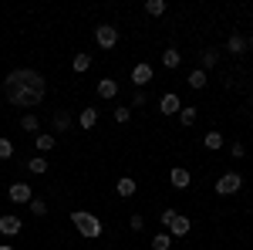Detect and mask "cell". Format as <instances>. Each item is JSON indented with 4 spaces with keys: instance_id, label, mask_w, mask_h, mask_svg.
I'll list each match as a JSON object with an SVG mask.
<instances>
[{
    "instance_id": "cell-1",
    "label": "cell",
    "mask_w": 253,
    "mask_h": 250,
    "mask_svg": "<svg viewBox=\"0 0 253 250\" xmlns=\"http://www.w3.org/2000/svg\"><path fill=\"white\" fill-rule=\"evenodd\" d=\"M47 95V81L34 68H17L3 78V98L14 108H38Z\"/></svg>"
},
{
    "instance_id": "cell-2",
    "label": "cell",
    "mask_w": 253,
    "mask_h": 250,
    "mask_svg": "<svg viewBox=\"0 0 253 250\" xmlns=\"http://www.w3.org/2000/svg\"><path fill=\"white\" fill-rule=\"evenodd\" d=\"M71 223H75V230H78L81 237H88V240H98V237H101V220L91 216V213L75 210L71 213Z\"/></svg>"
},
{
    "instance_id": "cell-3",
    "label": "cell",
    "mask_w": 253,
    "mask_h": 250,
    "mask_svg": "<svg viewBox=\"0 0 253 250\" xmlns=\"http://www.w3.org/2000/svg\"><path fill=\"white\" fill-rule=\"evenodd\" d=\"M236 190H243V176L240 173H223L219 176V183H216V193H219V196H233Z\"/></svg>"
},
{
    "instance_id": "cell-4",
    "label": "cell",
    "mask_w": 253,
    "mask_h": 250,
    "mask_svg": "<svg viewBox=\"0 0 253 250\" xmlns=\"http://www.w3.org/2000/svg\"><path fill=\"white\" fill-rule=\"evenodd\" d=\"M95 41H98V48L112 51V48L118 44V27H112V24H101V27H95Z\"/></svg>"
},
{
    "instance_id": "cell-5",
    "label": "cell",
    "mask_w": 253,
    "mask_h": 250,
    "mask_svg": "<svg viewBox=\"0 0 253 250\" xmlns=\"http://www.w3.org/2000/svg\"><path fill=\"white\" fill-rule=\"evenodd\" d=\"M7 196H10L14 203H31V200H34V190H31L27 183H14V186L7 190Z\"/></svg>"
},
{
    "instance_id": "cell-6",
    "label": "cell",
    "mask_w": 253,
    "mask_h": 250,
    "mask_svg": "<svg viewBox=\"0 0 253 250\" xmlns=\"http://www.w3.org/2000/svg\"><path fill=\"white\" fill-rule=\"evenodd\" d=\"M132 81H135L138 88H142V85H149V81H152V64H145V61H138L135 68H132Z\"/></svg>"
},
{
    "instance_id": "cell-7",
    "label": "cell",
    "mask_w": 253,
    "mask_h": 250,
    "mask_svg": "<svg viewBox=\"0 0 253 250\" xmlns=\"http://www.w3.org/2000/svg\"><path fill=\"white\" fill-rule=\"evenodd\" d=\"M159 108H162V115H179V108H182V105H179V95H172V92L162 95L159 98Z\"/></svg>"
},
{
    "instance_id": "cell-8",
    "label": "cell",
    "mask_w": 253,
    "mask_h": 250,
    "mask_svg": "<svg viewBox=\"0 0 253 250\" xmlns=\"http://www.w3.org/2000/svg\"><path fill=\"white\" fill-rule=\"evenodd\" d=\"M189 227H193V223H189V216H179V213H175L172 223H169V237H186Z\"/></svg>"
},
{
    "instance_id": "cell-9",
    "label": "cell",
    "mask_w": 253,
    "mask_h": 250,
    "mask_svg": "<svg viewBox=\"0 0 253 250\" xmlns=\"http://www.w3.org/2000/svg\"><path fill=\"white\" fill-rule=\"evenodd\" d=\"M0 233H3V237H17L20 233V216H0Z\"/></svg>"
},
{
    "instance_id": "cell-10",
    "label": "cell",
    "mask_w": 253,
    "mask_h": 250,
    "mask_svg": "<svg viewBox=\"0 0 253 250\" xmlns=\"http://www.w3.org/2000/svg\"><path fill=\"white\" fill-rule=\"evenodd\" d=\"M118 95V81L115 78H101L98 81V98H115Z\"/></svg>"
},
{
    "instance_id": "cell-11",
    "label": "cell",
    "mask_w": 253,
    "mask_h": 250,
    "mask_svg": "<svg viewBox=\"0 0 253 250\" xmlns=\"http://www.w3.org/2000/svg\"><path fill=\"white\" fill-rule=\"evenodd\" d=\"M169 179H172L175 190H186V186H189V169H186V166H175L172 173H169Z\"/></svg>"
},
{
    "instance_id": "cell-12",
    "label": "cell",
    "mask_w": 253,
    "mask_h": 250,
    "mask_svg": "<svg viewBox=\"0 0 253 250\" xmlns=\"http://www.w3.org/2000/svg\"><path fill=\"white\" fill-rule=\"evenodd\" d=\"M216 61H219V51H216V48H206V51L199 54V64H203L199 71H210V68H216Z\"/></svg>"
},
{
    "instance_id": "cell-13",
    "label": "cell",
    "mask_w": 253,
    "mask_h": 250,
    "mask_svg": "<svg viewBox=\"0 0 253 250\" xmlns=\"http://www.w3.org/2000/svg\"><path fill=\"white\" fill-rule=\"evenodd\" d=\"M115 193H118V196H125V200H128V196H135V179H132V176H122V179H118V186H115Z\"/></svg>"
},
{
    "instance_id": "cell-14",
    "label": "cell",
    "mask_w": 253,
    "mask_h": 250,
    "mask_svg": "<svg viewBox=\"0 0 253 250\" xmlns=\"http://www.w3.org/2000/svg\"><path fill=\"white\" fill-rule=\"evenodd\" d=\"M226 51H230V54H243V51H247V38H243V34H230Z\"/></svg>"
},
{
    "instance_id": "cell-15",
    "label": "cell",
    "mask_w": 253,
    "mask_h": 250,
    "mask_svg": "<svg viewBox=\"0 0 253 250\" xmlns=\"http://www.w3.org/2000/svg\"><path fill=\"white\" fill-rule=\"evenodd\" d=\"M162 64H166V68H179V64H182V54H179L175 48H166V51H162Z\"/></svg>"
},
{
    "instance_id": "cell-16",
    "label": "cell",
    "mask_w": 253,
    "mask_h": 250,
    "mask_svg": "<svg viewBox=\"0 0 253 250\" xmlns=\"http://www.w3.org/2000/svg\"><path fill=\"white\" fill-rule=\"evenodd\" d=\"M27 169H31L34 176H44V173H47V159H44V155H34V159H27Z\"/></svg>"
},
{
    "instance_id": "cell-17",
    "label": "cell",
    "mask_w": 253,
    "mask_h": 250,
    "mask_svg": "<svg viewBox=\"0 0 253 250\" xmlns=\"http://www.w3.org/2000/svg\"><path fill=\"white\" fill-rule=\"evenodd\" d=\"M98 125V112L95 108H81V129H95Z\"/></svg>"
},
{
    "instance_id": "cell-18",
    "label": "cell",
    "mask_w": 253,
    "mask_h": 250,
    "mask_svg": "<svg viewBox=\"0 0 253 250\" xmlns=\"http://www.w3.org/2000/svg\"><path fill=\"white\" fill-rule=\"evenodd\" d=\"M203 146H206V149H223V135L216 132V129H213V132H206V135H203Z\"/></svg>"
},
{
    "instance_id": "cell-19",
    "label": "cell",
    "mask_w": 253,
    "mask_h": 250,
    "mask_svg": "<svg viewBox=\"0 0 253 250\" xmlns=\"http://www.w3.org/2000/svg\"><path fill=\"white\" fill-rule=\"evenodd\" d=\"M71 68H75V71H88V68H91V54H84V51H81V54H75V61H71Z\"/></svg>"
},
{
    "instance_id": "cell-20",
    "label": "cell",
    "mask_w": 253,
    "mask_h": 250,
    "mask_svg": "<svg viewBox=\"0 0 253 250\" xmlns=\"http://www.w3.org/2000/svg\"><path fill=\"white\" fill-rule=\"evenodd\" d=\"M172 247V237H169V233H156V237H152V250H169Z\"/></svg>"
},
{
    "instance_id": "cell-21",
    "label": "cell",
    "mask_w": 253,
    "mask_h": 250,
    "mask_svg": "<svg viewBox=\"0 0 253 250\" xmlns=\"http://www.w3.org/2000/svg\"><path fill=\"white\" fill-rule=\"evenodd\" d=\"M68 129H71V115L68 112H58L54 115V132H68Z\"/></svg>"
},
{
    "instance_id": "cell-22",
    "label": "cell",
    "mask_w": 253,
    "mask_h": 250,
    "mask_svg": "<svg viewBox=\"0 0 253 250\" xmlns=\"http://www.w3.org/2000/svg\"><path fill=\"white\" fill-rule=\"evenodd\" d=\"M34 146H38V152H51L54 149V135H38Z\"/></svg>"
},
{
    "instance_id": "cell-23",
    "label": "cell",
    "mask_w": 253,
    "mask_h": 250,
    "mask_svg": "<svg viewBox=\"0 0 253 250\" xmlns=\"http://www.w3.org/2000/svg\"><path fill=\"white\" fill-rule=\"evenodd\" d=\"M145 10H149L152 17H162V14H166V0H149V3H145Z\"/></svg>"
},
{
    "instance_id": "cell-24",
    "label": "cell",
    "mask_w": 253,
    "mask_h": 250,
    "mask_svg": "<svg viewBox=\"0 0 253 250\" xmlns=\"http://www.w3.org/2000/svg\"><path fill=\"white\" fill-rule=\"evenodd\" d=\"M38 125H41V122H38V115H31V112H27V115L20 118V129H24V132H38Z\"/></svg>"
},
{
    "instance_id": "cell-25",
    "label": "cell",
    "mask_w": 253,
    "mask_h": 250,
    "mask_svg": "<svg viewBox=\"0 0 253 250\" xmlns=\"http://www.w3.org/2000/svg\"><path fill=\"white\" fill-rule=\"evenodd\" d=\"M179 122H182V125H193L196 122V108L193 105H189V108H179Z\"/></svg>"
},
{
    "instance_id": "cell-26",
    "label": "cell",
    "mask_w": 253,
    "mask_h": 250,
    "mask_svg": "<svg viewBox=\"0 0 253 250\" xmlns=\"http://www.w3.org/2000/svg\"><path fill=\"white\" fill-rule=\"evenodd\" d=\"M189 88H206V71H193L189 75Z\"/></svg>"
},
{
    "instance_id": "cell-27",
    "label": "cell",
    "mask_w": 253,
    "mask_h": 250,
    "mask_svg": "<svg viewBox=\"0 0 253 250\" xmlns=\"http://www.w3.org/2000/svg\"><path fill=\"white\" fill-rule=\"evenodd\" d=\"M31 213H34V216H44V213H47V203L34 196V200H31Z\"/></svg>"
},
{
    "instance_id": "cell-28",
    "label": "cell",
    "mask_w": 253,
    "mask_h": 250,
    "mask_svg": "<svg viewBox=\"0 0 253 250\" xmlns=\"http://www.w3.org/2000/svg\"><path fill=\"white\" fill-rule=\"evenodd\" d=\"M14 155V146H10V139H3L0 135V159H10Z\"/></svg>"
},
{
    "instance_id": "cell-29",
    "label": "cell",
    "mask_w": 253,
    "mask_h": 250,
    "mask_svg": "<svg viewBox=\"0 0 253 250\" xmlns=\"http://www.w3.org/2000/svg\"><path fill=\"white\" fill-rule=\"evenodd\" d=\"M128 118H132V108H115V122H122V125H125Z\"/></svg>"
},
{
    "instance_id": "cell-30",
    "label": "cell",
    "mask_w": 253,
    "mask_h": 250,
    "mask_svg": "<svg viewBox=\"0 0 253 250\" xmlns=\"http://www.w3.org/2000/svg\"><path fill=\"white\" fill-rule=\"evenodd\" d=\"M128 227H132V230H142V227H145V220H142V216H138V213H135V216H132V220H128Z\"/></svg>"
},
{
    "instance_id": "cell-31",
    "label": "cell",
    "mask_w": 253,
    "mask_h": 250,
    "mask_svg": "<svg viewBox=\"0 0 253 250\" xmlns=\"http://www.w3.org/2000/svg\"><path fill=\"white\" fill-rule=\"evenodd\" d=\"M172 216H175V210H162V216H159V220H162V227H169V223H172Z\"/></svg>"
},
{
    "instance_id": "cell-32",
    "label": "cell",
    "mask_w": 253,
    "mask_h": 250,
    "mask_svg": "<svg viewBox=\"0 0 253 250\" xmlns=\"http://www.w3.org/2000/svg\"><path fill=\"white\" fill-rule=\"evenodd\" d=\"M230 152H233V159H240V155L247 152V149H243V142H233V146H230Z\"/></svg>"
},
{
    "instance_id": "cell-33",
    "label": "cell",
    "mask_w": 253,
    "mask_h": 250,
    "mask_svg": "<svg viewBox=\"0 0 253 250\" xmlns=\"http://www.w3.org/2000/svg\"><path fill=\"white\" fill-rule=\"evenodd\" d=\"M145 101H149V98H145V92H135V108H142Z\"/></svg>"
},
{
    "instance_id": "cell-34",
    "label": "cell",
    "mask_w": 253,
    "mask_h": 250,
    "mask_svg": "<svg viewBox=\"0 0 253 250\" xmlns=\"http://www.w3.org/2000/svg\"><path fill=\"white\" fill-rule=\"evenodd\" d=\"M0 250H14V247H10V244H0Z\"/></svg>"
},
{
    "instance_id": "cell-35",
    "label": "cell",
    "mask_w": 253,
    "mask_h": 250,
    "mask_svg": "<svg viewBox=\"0 0 253 250\" xmlns=\"http://www.w3.org/2000/svg\"><path fill=\"white\" fill-rule=\"evenodd\" d=\"M247 48H253V34H250V38H247Z\"/></svg>"
},
{
    "instance_id": "cell-36",
    "label": "cell",
    "mask_w": 253,
    "mask_h": 250,
    "mask_svg": "<svg viewBox=\"0 0 253 250\" xmlns=\"http://www.w3.org/2000/svg\"><path fill=\"white\" fill-rule=\"evenodd\" d=\"M250 105H253V92H250Z\"/></svg>"
}]
</instances>
